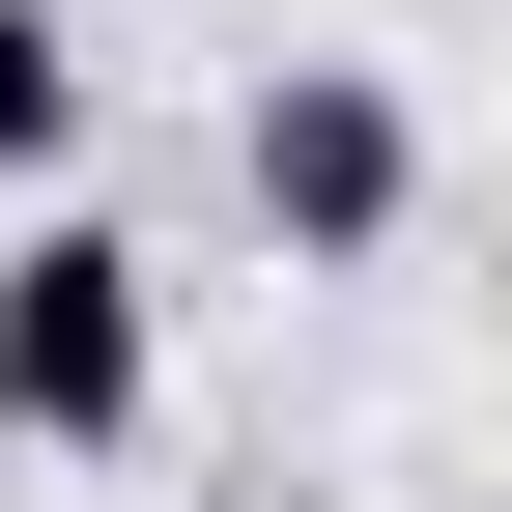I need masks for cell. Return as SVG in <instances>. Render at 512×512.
I'll return each mask as SVG.
<instances>
[{
    "label": "cell",
    "instance_id": "7a4b0ae2",
    "mask_svg": "<svg viewBox=\"0 0 512 512\" xmlns=\"http://www.w3.org/2000/svg\"><path fill=\"white\" fill-rule=\"evenodd\" d=\"M228 171H256V228H285V256H399V228H427V114H399V57H285V86L228 114Z\"/></svg>",
    "mask_w": 512,
    "mask_h": 512
},
{
    "label": "cell",
    "instance_id": "3957f363",
    "mask_svg": "<svg viewBox=\"0 0 512 512\" xmlns=\"http://www.w3.org/2000/svg\"><path fill=\"white\" fill-rule=\"evenodd\" d=\"M57 171H86V29L0 0V200H57Z\"/></svg>",
    "mask_w": 512,
    "mask_h": 512
},
{
    "label": "cell",
    "instance_id": "6da1fadb",
    "mask_svg": "<svg viewBox=\"0 0 512 512\" xmlns=\"http://www.w3.org/2000/svg\"><path fill=\"white\" fill-rule=\"evenodd\" d=\"M143 399H171V285H143V228L29 200V228H0V456H143Z\"/></svg>",
    "mask_w": 512,
    "mask_h": 512
}]
</instances>
